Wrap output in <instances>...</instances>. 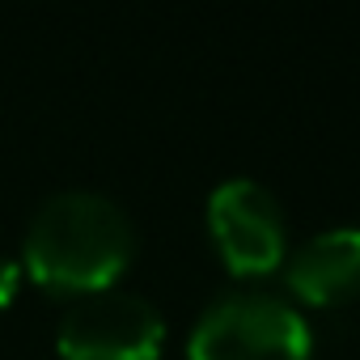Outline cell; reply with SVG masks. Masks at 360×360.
<instances>
[{
    "label": "cell",
    "instance_id": "6da1fadb",
    "mask_svg": "<svg viewBox=\"0 0 360 360\" xmlns=\"http://www.w3.org/2000/svg\"><path fill=\"white\" fill-rule=\"evenodd\" d=\"M136 229L98 191H60L39 204L26 229V271L56 292H98L131 263Z\"/></svg>",
    "mask_w": 360,
    "mask_h": 360
},
{
    "label": "cell",
    "instance_id": "7a4b0ae2",
    "mask_svg": "<svg viewBox=\"0 0 360 360\" xmlns=\"http://www.w3.org/2000/svg\"><path fill=\"white\" fill-rule=\"evenodd\" d=\"M187 360H314L305 318L267 292H229L204 309Z\"/></svg>",
    "mask_w": 360,
    "mask_h": 360
},
{
    "label": "cell",
    "instance_id": "3957f363",
    "mask_svg": "<svg viewBox=\"0 0 360 360\" xmlns=\"http://www.w3.org/2000/svg\"><path fill=\"white\" fill-rule=\"evenodd\" d=\"M161 339L165 322L157 305L123 288L81 292L56 330L64 360H157Z\"/></svg>",
    "mask_w": 360,
    "mask_h": 360
},
{
    "label": "cell",
    "instance_id": "277c9868",
    "mask_svg": "<svg viewBox=\"0 0 360 360\" xmlns=\"http://www.w3.org/2000/svg\"><path fill=\"white\" fill-rule=\"evenodd\" d=\"M208 229L229 271L263 276L284 259L280 200L255 178H229L208 200Z\"/></svg>",
    "mask_w": 360,
    "mask_h": 360
},
{
    "label": "cell",
    "instance_id": "5b68a950",
    "mask_svg": "<svg viewBox=\"0 0 360 360\" xmlns=\"http://www.w3.org/2000/svg\"><path fill=\"white\" fill-rule=\"evenodd\" d=\"M288 288L309 305H335L360 292V229H326L288 263Z\"/></svg>",
    "mask_w": 360,
    "mask_h": 360
},
{
    "label": "cell",
    "instance_id": "8992f818",
    "mask_svg": "<svg viewBox=\"0 0 360 360\" xmlns=\"http://www.w3.org/2000/svg\"><path fill=\"white\" fill-rule=\"evenodd\" d=\"M18 280H22V267H18L9 255H0V305H9V301H13Z\"/></svg>",
    "mask_w": 360,
    "mask_h": 360
}]
</instances>
